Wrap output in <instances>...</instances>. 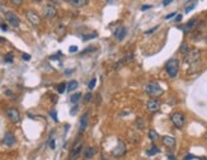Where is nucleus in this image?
<instances>
[{"label": "nucleus", "mask_w": 207, "mask_h": 160, "mask_svg": "<svg viewBox=\"0 0 207 160\" xmlns=\"http://www.w3.org/2000/svg\"><path fill=\"white\" fill-rule=\"evenodd\" d=\"M178 70H179V62L177 59H172L165 64V71L170 78H175L178 75Z\"/></svg>", "instance_id": "nucleus-1"}, {"label": "nucleus", "mask_w": 207, "mask_h": 160, "mask_svg": "<svg viewBox=\"0 0 207 160\" xmlns=\"http://www.w3.org/2000/svg\"><path fill=\"white\" fill-rule=\"evenodd\" d=\"M145 91H146L149 95H152V97H159V95L163 94L164 90L162 89V86H160L158 83L151 81L145 85Z\"/></svg>", "instance_id": "nucleus-2"}, {"label": "nucleus", "mask_w": 207, "mask_h": 160, "mask_svg": "<svg viewBox=\"0 0 207 160\" xmlns=\"http://www.w3.org/2000/svg\"><path fill=\"white\" fill-rule=\"evenodd\" d=\"M200 56H201V51L198 48H193V50H189L188 52L186 53V57H184V61L187 64L192 65L197 61H200Z\"/></svg>", "instance_id": "nucleus-3"}, {"label": "nucleus", "mask_w": 207, "mask_h": 160, "mask_svg": "<svg viewBox=\"0 0 207 160\" xmlns=\"http://www.w3.org/2000/svg\"><path fill=\"white\" fill-rule=\"evenodd\" d=\"M5 18H6L8 23H9L10 25H13L14 28H17V27H19V24H21V19H19V17L14 11H6Z\"/></svg>", "instance_id": "nucleus-4"}, {"label": "nucleus", "mask_w": 207, "mask_h": 160, "mask_svg": "<svg viewBox=\"0 0 207 160\" xmlns=\"http://www.w3.org/2000/svg\"><path fill=\"white\" fill-rule=\"evenodd\" d=\"M170 120H172L173 125H174L177 128H182L183 125H184V116H183L181 112L173 113V114H172V117H170Z\"/></svg>", "instance_id": "nucleus-5"}, {"label": "nucleus", "mask_w": 207, "mask_h": 160, "mask_svg": "<svg viewBox=\"0 0 207 160\" xmlns=\"http://www.w3.org/2000/svg\"><path fill=\"white\" fill-rule=\"evenodd\" d=\"M42 11H43L45 18H47V19L55 18V15L57 14L56 8H55V5H52V4H47V5H45L43 9H42Z\"/></svg>", "instance_id": "nucleus-6"}, {"label": "nucleus", "mask_w": 207, "mask_h": 160, "mask_svg": "<svg viewBox=\"0 0 207 160\" xmlns=\"http://www.w3.org/2000/svg\"><path fill=\"white\" fill-rule=\"evenodd\" d=\"M126 145L123 141H118V144H117V146L113 149V151H112V154L113 156H116V158H121V156H123L126 154Z\"/></svg>", "instance_id": "nucleus-7"}, {"label": "nucleus", "mask_w": 207, "mask_h": 160, "mask_svg": "<svg viewBox=\"0 0 207 160\" xmlns=\"http://www.w3.org/2000/svg\"><path fill=\"white\" fill-rule=\"evenodd\" d=\"M26 17L27 19L32 23L33 25H38L41 23V18H40V15H38L36 11H33V10H27V13H26Z\"/></svg>", "instance_id": "nucleus-8"}, {"label": "nucleus", "mask_w": 207, "mask_h": 160, "mask_svg": "<svg viewBox=\"0 0 207 160\" xmlns=\"http://www.w3.org/2000/svg\"><path fill=\"white\" fill-rule=\"evenodd\" d=\"M146 108H147L149 112H151V113L158 112V110L160 109V102H159V99H150V101L147 102V104H146Z\"/></svg>", "instance_id": "nucleus-9"}, {"label": "nucleus", "mask_w": 207, "mask_h": 160, "mask_svg": "<svg viewBox=\"0 0 207 160\" xmlns=\"http://www.w3.org/2000/svg\"><path fill=\"white\" fill-rule=\"evenodd\" d=\"M15 142H17V140H15V136L13 135V133L10 132H6L5 135H4V139H3V144L6 145V146H14Z\"/></svg>", "instance_id": "nucleus-10"}, {"label": "nucleus", "mask_w": 207, "mask_h": 160, "mask_svg": "<svg viewBox=\"0 0 207 160\" xmlns=\"http://www.w3.org/2000/svg\"><path fill=\"white\" fill-rule=\"evenodd\" d=\"M6 116L11 121V122H18L19 120H21V116H19V112H18V109H15V108H9L6 110Z\"/></svg>", "instance_id": "nucleus-11"}, {"label": "nucleus", "mask_w": 207, "mask_h": 160, "mask_svg": "<svg viewBox=\"0 0 207 160\" xmlns=\"http://www.w3.org/2000/svg\"><path fill=\"white\" fill-rule=\"evenodd\" d=\"M126 33H127V29H126L125 27H120V28H117L114 30L113 36L116 38V41H122L126 37Z\"/></svg>", "instance_id": "nucleus-12"}, {"label": "nucleus", "mask_w": 207, "mask_h": 160, "mask_svg": "<svg viewBox=\"0 0 207 160\" xmlns=\"http://www.w3.org/2000/svg\"><path fill=\"white\" fill-rule=\"evenodd\" d=\"M197 24H198V21L197 19H192V21H189L188 23H186L182 27V29H183V32H191V30H193L194 28L197 27Z\"/></svg>", "instance_id": "nucleus-13"}, {"label": "nucleus", "mask_w": 207, "mask_h": 160, "mask_svg": "<svg viewBox=\"0 0 207 160\" xmlns=\"http://www.w3.org/2000/svg\"><path fill=\"white\" fill-rule=\"evenodd\" d=\"M163 144L165 145L167 147H169V149H173L175 146V139L174 137H172V136H163Z\"/></svg>", "instance_id": "nucleus-14"}, {"label": "nucleus", "mask_w": 207, "mask_h": 160, "mask_svg": "<svg viewBox=\"0 0 207 160\" xmlns=\"http://www.w3.org/2000/svg\"><path fill=\"white\" fill-rule=\"evenodd\" d=\"M88 120H89V114L88 113H84L82 118H80V132H84L88 127Z\"/></svg>", "instance_id": "nucleus-15"}, {"label": "nucleus", "mask_w": 207, "mask_h": 160, "mask_svg": "<svg viewBox=\"0 0 207 160\" xmlns=\"http://www.w3.org/2000/svg\"><path fill=\"white\" fill-rule=\"evenodd\" d=\"M69 3H70L72 6H75V8H80V6L86 5L88 0H69Z\"/></svg>", "instance_id": "nucleus-16"}, {"label": "nucleus", "mask_w": 207, "mask_h": 160, "mask_svg": "<svg viewBox=\"0 0 207 160\" xmlns=\"http://www.w3.org/2000/svg\"><path fill=\"white\" fill-rule=\"evenodd\" d=\"M75 89H78V81L76 80H71L66 84V90L67 91H74Z\"/></svg>", "instance_id": "nucleus-17"}, {"label": "nucleus", "mask_w": 207, "mask_h": 160, "mask_svg": "<svg viewBox=\"0 0 207 160\" xmlns=\"http://www.w3.org/2000/svg\"><path fill=\"white\" fill-rule=\"evenodd\" d=\"M94 154H95L94 149L93 147H88L85 150V152H84V158H85V159H91L94 156Z\"/></svg>", "instance_id": "nucleus-18"}, {"label": "nucleus", "mask_w": 207, "mask_h": 160, "mask_svg": "<svg viewBox=\"0 0 207 160\" xmlns=\"http://www.w3.org/2000/svg\"><path fill=\"white\" fill-rule=\"evenodd\" d=\"M156 154H159V147L158 146H155V145H152V146L147 150V155L149 156H154Z\"/></svg>", "instance_id": "nucleus-19"}, {"label": "nucleus", "mask_w": 207, "mask_h": 160, "mask_svg": "<svg viewBox=\"0 0 207 160\" xmlns=\"http://www.w3.org/2000/svg\"><path fill=\"white\" fill-rule=\"evenodd\" d=\"M149 137H150V140L156 141L159 139V135H158V132H156L155 130H150V131H149Z\"/></svg>", "instance_id": "nucleus-20"}, {"label": "nucleus", "mask_w": 207, "mask_h": 160, "mask_svg": "<svg viewBox=\"0 0 207 160\" xmlns=\"http://www.w3.org/2000/svg\"><path fill=\"white\" fill-rule=\"evenodd\" d=\"M80 97H82V94H80V93H75L74 95H71L70 102H71V103H74V104H75V103H78V102H79Z\"/></svg>", "instance_id": "nucleus-21"}, {"label": "nucleus", "mask_w": 207, "mask_h": 160, "mask_svg": "<svg viewBox=\"0 0 207 160\" xmlns=\"http://www.w3.org/2000/svg\"><path fill=\"white\" fill-rule=\"evenodd\" d=\"M136 126L139 127V130H144L145 128V122L142 118H137L136 120Z\"/></svg>", "instance_id": "nucleus-22"}, {"label": "nucleus", "mask_w": 207, "mask_h": 160, "mask_svg": "<svg viewBox=\"0 0 207 160\" xmlns=\"http://www.w3.org/2000/svg\"><path fill=\"white\" fill-rule=\"evenodd\" d=\"M65 89H66V84H65V83H61V84H59V85H57V91H59L60 94L64 93Z\"/></svg>", "instance_id": "nucleus-23"}, {"label": "nucleus", "mask_w": 207, "mask_h": 160, "mask_svg": "<svg viewBox=\"0 0 207 160\" xmlns=\"http://www.w3.org/2000/svg\"><path fill=\"white\" fill-rule=\"evenodd\" d=\"M4 61L8 64H11L13 62V55L11 53H8V55H5V57H4Z\"/></svg>", "instance_id": "nucleus-24"}, {"label": "nucleus", "mask_w": 207, "mask_h": 160, "mask_svg": "<svg viewBox=\"0 0 207 160\" xmlns=\"http://www.w3.org/2000/svg\"><path fill=\"white\" fill-rule=\"evenodd\" d=\"M179 51H181L182 53H187V52H188L189 48H188V46H187V43H182L181 48H179Z\"/></svg>", "instance_id": "nucleus-25"}, {"label": "nucleus", "mask_w": 207, "mask_h": 160, "mask_svg": "<svg viewBox=\"0 0 207 160\" xmlns=\"http://www.w3.org/2000/svg\"><path fill=\"white\" fill-rule=\"evenodd\" d=\"M95 84H97V79L95 78H93L89 81V84H88V88H89V89L91 90V89H94V86H95Z\"/></svg>", "instance_id": "nucleus-26"}, {"label": "nucleus", "mask_w": 207, "mask_h": 160, "mask_svg": "<svg viewBox=\"0 0 207 160\" xmlns=\"http://www.w3.org/2000/svg\"><path fill=\"white\" fill-rule=\"evenodd\" d=\"M158 28H159V25H156V27H154V28H151L150 30H146V32H145V34H146V36H147V34H151V33H154V32H155V30L158 29Z\"/></svg>", "instance_id": "nucleus-27"}, {"label": "nucleus", "mask_w": 207, "mask_h": 160, "mask_svg": "<svg viewBox=\"0 0 207 160\" xmlns=\"http://www.w3.org/2000/svg\"><path fill=\"white\" fill-rule=\"evenodd\" d=\"M69 52H71V53L78 52V46H70V48H69Z\"/></svg>", "instance_id": "nucleus-28"}, {"label": "nucleus", "mask_w": 207, "mask_h": 160, "mask_svg": "<svg viewBox=\"0 0 207 160\" xmlns=\"http://www.w3.org/2000/svg\"><path fill=\"white\" fill-rule=\"evenodd\" d=\"M11 1V4H14V5H17V6H19V5H22V3H23V0H10Z\"/></svg>", "instance_id": "nucleus-29"}, {"label": "nucleus", "mask_w": 207, "mask_h": 160, "mask_svg": "<svg viewBox=\"0 0 207 160\" xmlns=\"http://www.w3.org/2000/svg\"><path fill=\"white\" fill-rule=\"evenodd\" d=\"M94 37H97V33H93V34H90V36H84L83 40L86 41V40H91V38H94Z\"/></svg>", "instance_id": "nucleus-30"}, {"label": "nucleus", "mask_w": 207, "mask_h": 160, "mask_svg": "<svg viewBox=\"0 0 207 160\" xmlns=\"http://www.w3.org/2000/svg\"><path fill=\"white\" fill-rule=\"evenodd\" d=\"M22 57H23V60H24V61H29L30 60V55H28V53H23Z\"/></svg>", "instance_id": "nucleus-31"}, {"label": "nucleus", "mask_w": 207, "mask_h": 160, "mask_svg": "<svg viewBox=\"0 0 207 160\" xmlns=\"http://www.w3.org/2000/svg\"><path fill=\"white\" fill-rule=\"evenodd\" d=\"M173 17H177V13H175V11H174V13H170V14H168L167 17H165V19H172Z\"/></svg>", "instance_id": "nucleus-32"}, {"label": "nucleus", "mask_w": 207, "mask_h": 160, "mask_svg": "<svg viewBox=\"0 0 207 160\" xmlns=\"http://www.w3.org/2000/svg\"><path fill=\"white\" fill-rule=\"evenodd\" d=\"M0 28H1L4 32H6V30H8V25L5 24V23H1V24H0Z\"/></svg>", "instance_id": "nucleus-33"}, {"label": "nucleus", "mask_w": 207, "mask_h": 160, "mask_svg": "<svg viewBox=\"0 0 207 160\" xmlns=\"http://www.w3.org/2000/svg\"><path fill=\"white\" fill-rule=\"evenodd\" d=\"M193 8H194V4H192V5H188V6H187V8H186V13H189V11H191V10H192V9H193Z\"/></svg>", "instance_id": "nucleus-34"}, {"label": "nucleus", "mask_w": 207, "mask_h": 160, "mask_svg": "<svg viewBox=\"0 0 207 160\" xmlns=\"http://www.w3.org/2000/svg\"><path fill=\"white\" fill-rule=\"evenodd\" d=\"M50 147L55 149V140H53V139H50Z\"/></svg>", "instance_id": "nucleus-35"}, {"label": "nucleus", "mask_w": 207, "mask_h": 160, "mask_svg": "<svg viewBox=\"0 0 207 160\" xmlns=\"http://www.w3.org/2000/svg\"><path fill=\"white\" fill-rule=\"evenodd\" d=\"M150 8H152V6L151 5H142V6H141V11H145V10L150 9Z\"/></svg>", "instance_id": "nucleus-36"}, {"label": "nucleus", "mask_w": 207, "mask_h": 160, "mask_svg": "<svg viewBox=\"0 0 207 160\" xmlns=\"http://www.w3.org/2000/svg\"><path fill=\"white\" fill-rule=\"evenodd\" d=\"M90 99H91V94H90V93H88V94L85 95V99H84V101H85V102L88 103V102H90Z\"/></svg>", "instance_id": "nucleus-37"}, {"label": "nucleus", "mask_w": 207, "mask_h": 160, "mask_svg": "<svg viewBox=\"0 0 207 160\" xmlns=\"http://www.w3.org/2000/svg\"><path fill=\"white\" fill-rule=\"evenodd\" d=\"M51 116H52V118H53V120H55L56 122L59 121V120H57V114H56V112H55V110H52V112H51Z\"/></svg>", "instance_id": "nucleus-38"}, {"label": "nucleus", "mask_w": 207, "mask_h": 160, "mask_svg": "<svg viewBox=\"0 0 207 160\" xmlns=\"http://www.w3.org/2000/svg\"><path fill=\"white\" fill-rule=\"evenodd\" d=\"M182 18H183V15H182V14H177V18H175V22H181V21H182Z\"/></svg>", "instance_id": "nucleus-39"}, {"label": "nucleus", "mask_w": 207, "mask_h": 160, "mask_svg": "<svg viewBox=\"0 0 207 160\" xmlns=\"http://www.w3.org/2000/svg\"><path fill=\"white\" fill-rule=\"evenodd\" d=\"M76 109H78V105H75L74 108H72V110H71V112H70V114H71V116H74V114L76 113Z\"/></svg>", "instance_id": "nucleus-40"}, {"label": "nucleus", "mask_w": 207, "mask_h": 160, "mask_svg": "<svg viewBox=\"0 0 207 160\" xmlns=\"http://www.w3.org/2000/svg\"><path fill=\"white\" fill-rule=\"evenodd\" d=\"M172 1H173V0H164V1H163V5H164V6H167L168 4H170Z\"/></svg>", "instance_id": "nucleus-41"}, {"label": "nucleus", "mask_w": 207, "mask_h": 160, "mask_svg": "<svg viewBox=\"0 0 207 160\" xmlns=\"http://www.w3.org/2000/svg\"><path fill=\"white\" fill-rule=\"evenodd\" d=\"M52 4H60V3H62V0H50Z\"/></svg>", "instance_id": "nucleus-42"}, {"label": "nucleus", "mask_w": 207, "mask_h": 160, "mask_svg": "<svg viewBox=\"0 0 207 160\" xmlns=\"http://www.w3.org/2000/svg\"><path fill=\"white\" fill-rule=\"evenodd\" d=\"M191 159H194V156L193 155H187L184 158V160H191Z\"/></svg>", "instance_id": "nucleus-43"}, {"label": "nucleus", "mask_w": 207, "mask_h": 160, "mask_svg": "<svg viewBox=\"0 0 207 160\" xmlns=\"http://www.w3.org/2000/svg\"><path fill=\"white\" fill-rule=\"evenodd\" d=\"M168 160H175V156L174 155H168Z\"/></svg>", "instance_id": "nucleus-44"}, {"label": "nucleus", "mask_w": 207, "mask_h": 160, "mask_svg": "<svg viewBox=\"0 0 207 160\" xmlns=\"http://www.w3.org/2000/svg\"><path fill=\"white\" fill-rule=\"evenodd\" d=\"M0 42H5V40H3V38L0 37Z\"/></svg>", "instance_id": "nucleus-45"}, {"label": "nucleus", "mask_w": 207, "mask_h": 160, "mask_svg": "<svg viewBox=\"0 0 207 160\" xmlns=\"http://www.w3.org/2000/svg\"><path fill=\"white\" fill-rule=\"evenodd\" d=\"M206 139H207V135H206Z\"/></svg>", "instance_id": "nucleus-46"}]
</instances>
